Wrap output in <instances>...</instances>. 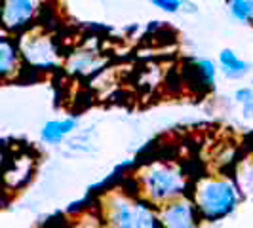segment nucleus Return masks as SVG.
<instances>
[{
    "mask_svg": "<svg viewBox=\"0 0 253 228\" xmlns=\"http://www.w3.org/2000/svg\"><path fill=\"white\" fill-rule=\"evenodd\" d=\"M192 181V171L181 160L156 156L141 162L127 177L126 185L143 200L160 207L175 198L190 194Z\"/></svg>",
    "mask_w": 253,
    "mask_h": 228,
    "instance_id": "f257e3e1",
    "label": "nucleus"
},
{
    "mask_svg": "<svg viewBox=\"0 0 253 228\" xmlns=\"http://www.w3.org/2000/svg\"><path fill=\"white\" fill-rule=\"evenodd\" d=\"M189 196L196 205L202 223L211 225H219L228 219L244 200L232 173L227 171H206L202 175H194Z\"/></svg>",
    "mask_w": 253,
    "mask_h": 228,
    "instance_id": "f03ea898",
    "label": "nucleus"
},
{
    "mask_svg": "<svg viewBox=\"0 0 253 228\" xmlns=\"http://www.w3.org/2000/svg\"><path fill=\"white\" fill-rule=\"evenodd\" d=\"M95 209L103 228H158L156 207L129 189L126 181L105 190Z\"/></svg>",
    "mask_w": 253,
    "mask_h": 228,
    "instance_id": "7ed1b4c3",
    "label": "nucleus"
},
{
    "mask_svg": "<svg viewBox=\"0 0 253 228\" xmlns=\"http://www.w3.org/2000/svg\"><path fill=\"white\" fill-rule=\"evenodd\" d=\"M15 38H17L23 69L37 75H50L63 67L65 55H67L63 40L55 31L48 29L44 23L33 27L31 31Z\"/></svg>",
    "mask_w": 253,
    "mask_h": 228,
    "instance_id": "20e7f679",
    "label": "nucleus"
},
{
    "mask_svg": "<svg viewBox=\"0 0 253 228\" xmlns=\"http://www.w3.org/2000/svg\"><path fill=\"white\" fill-rule=\"evenodd\" d=\"M48 0H0V31L19 37L40 25Z\"/></svg>",
    "mask_w": 253,
    "mask_h": 228,
    "instance_id": "39448f33",
    "label": "nucleus"
},
{
    "mask_svg": "<svg viewBox=\"0 0 253 228\" xmlns=\"http://www.w3.org/2000/svg\"><path fill=\"white\" fill-rule=\"evenodd\" d=\"M158 228H200L202 219L189 194L156 207Z\"/></svg>",
    "mask_w": 253,
    "mask_h": 228,
    "instance_id": "423d86ee",
    "label": "nucleus"
},
{
    "mask_svg": "<svg viewBox=\"0 0 253 228\" xmlns=\"http://www.w3.org/2000/svg\"><path fill=\"white\" fill-rule=\"evenodd\" d=\"M37 158L29 151H17L12 154L0 171L2 187L10 192H17L29 185V181L35 175Z\"/></svg>",
    "mask_w": 253,
    "mask_h": 228,
    "instance_id": "0eeeda50",
    "label": "nucleus"
},
{
    "mask_svg": "<svg viewBox=\"0 0 253 228\" xmlns=\"http://www.w3.org/2000/svg\"><path fill=\"white\" fill-rule=\"evenodd\" d=\"M103 65H105L103 51L93 46H88V44H82L73 51H67L63 67L67 69L69 75L84 78V76L97 73Z\"/></svg>",
    "mask_w": 253,
    "mask_h": 228,
    "instance_id": "6e6552de",
    "label": "nucleus"
},
{
    "mask_svg": "<svg viewBox=\"0 0 253 228\" xmlns=\"http://www.w3.org/2000/svg\"><path fill=\"white\" fill-rule=\"evenodd\" d=\"M23 61L17 46V38L0 31V84L12 82L23 75Z\"/></svg>",
    "mask_w": 253,
    "mask_h": 228,
    "instance_id": "1a4fd4ad",
    "label": "nucleus"
},
{
    "mask_svg": "<svg viewBox=\"0 0 253 228\" xmlns=\"http://www.w3.org/2000/svg\"><path fill=\"white\" fill-rule=\"evenodd\" d=\"M187 75L192 88L200 93H211L217 88L219 80V69L217 63L210 57H194L189 61Z\"/></svg>",
    "mask_w": 253,
    "mask_h": 228,
    "instance_id": "9d476101",
    "label": "nucleus"
},
{
    "mask_svg": "<svg viewBox=\"0 0 253 228\" xmlns=\"http://www.w3.org/2000/svg\"><path fill=\"white\" fill-rule=\"evenodd\" d=\"M80 126V118L71 114L65 118H51L40 127V141L48 147H59L69 139Z\"/></svg>",
    "mask_w": 253,
    "mask_h": 228,
    "instance_id": "9b49d317",
    "label": "nucleus"
},
{
    "mask_svg": "<svg viewBox=\"0 0 253 228\" xmlns=\"http://www.w3.org/2000/svg\"><path fill=\"white\" fill-rule=\"evenodd\" d=\"M217 69L219 75L230 82H242L244 78L252 75V63L244 59L240 53L232 48H223L217 53Z\"/></svg>",
    "mask_w": 253,
    "mask_h": 228,
    "instance_id": "f8f14e48",
    "label": "nucleus"
},
{
    "mask_svg": "<svg viewBox=\"0 0 253 228\" xmlns=\"http://www.w3.org/2000/svg\"><path fill=\"white\" fill-rule=\"evenodd\" d=\"M232 177L244 196H253V152L240 156L232 167Z\"/></svg>",
    "mask_w": 253,
    "mask_h": 228,
    "instance_id": "ddd939ff",
    "label": "nucleus"
},
{
    "mask_svg": "<svg viewBox=\"0 0 253 228\" xmlns=\"http://www.w3.org/2000/svg\"><path fill=\"white\" fill-rule=\"evenodd\" d=\"M228 17L244 27H253V0H225Z\"/></svg>",
    "mask_w": 253,
    "mask_h": 228,
    "instance_id": "4468645a",
    "label": "nucleus"
},
{
    "mask_svg": "<svg viewBox=\"0 0 253 228\" xmlns=\"http://www.w3.org/2000/svg\"><path fill=\"white\" fill-rule=\"evenodd\" d=\"M152 8L160 10L166 15H181V13H196V6L187 0H147Z\"/></svg>",
    "mask_w": 253,
    "mask_h": 228,
    "instance_id": "2eb2a0df",
    "label": "nucleus"
},
{
    "mask_svg": "<svg viewBox=\"0 0 253 228\" xmlns=\"http://www.w3.org/2000/svg\"><path fill=\"white\" fill-rule=\"evenodd\" d=\"M232 99L236 107L240 109V114L244 120H253V88L252 86H240L234 89Z\"/></svg>",
    "mask_w": 253,
    "mask_h": 228,
    "instance_id": "dca6fc26",
    "label": "nucleus"
},
{
    "mask_svg": "<svg viewBox=\"0 0 253 228\" xmlns=\"http://www.w3.org/2000/svg\"><path fill=\"white\" fill-rule=\"evenodd\" d=\"M219 225H211V223H202L200 225V228H217Z\"/></svg>",
    "mask_w": 253,
    "mask_h": 228,
    "instance_id": "f3484780",
    "label": "nucleus"
},
{
    "mask_svg": "<svg viewBox=\"0 0 253 228\" xmlns=\"http://www.w3.org/2000/svg\"><path fill=\"white\" fill-rule=\"evenodd\" d=\"M250 86H252V88H253V80H252V84H250Z\"/></svg>",
    "mask_w": 253,
    "mask_h": 228,
    "instance_id": "a211bd4d",
    "label": "nucleus"
}]
</instances>
